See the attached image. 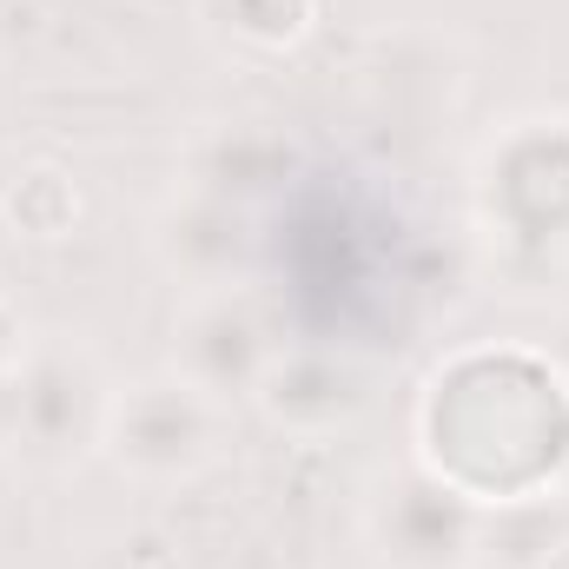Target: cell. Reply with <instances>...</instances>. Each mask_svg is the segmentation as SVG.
<instances>
[{"instance_id":"cell-1","label":"cell","mask_w":569,"mask_h":569,"mask_svg":"<svg viewBox=\"0 0 569 569\" xmlns=\"http://www.w3.org/2000/svg\"><path fill=\"white\" fill-rule=\"evenodd\" d=\"M73 219H80V192L53 166H33V172H20L7 186V226L13 232H27V239H67Z\"/></svg>"},{"instance_id":"cell-2","label":"cell","mask_w":569,"mask_h":569,"mask_svg":"<svg viewBox=\"0 0 569 569\" xmlns=\"http://www.w3.org/2000/svg\"><path fill=\"white\" fill-rule=\"evenodd\" d=\"M550 569H569V543H563V550H557V557H550Z\"/></svg>"}]
</instances>
